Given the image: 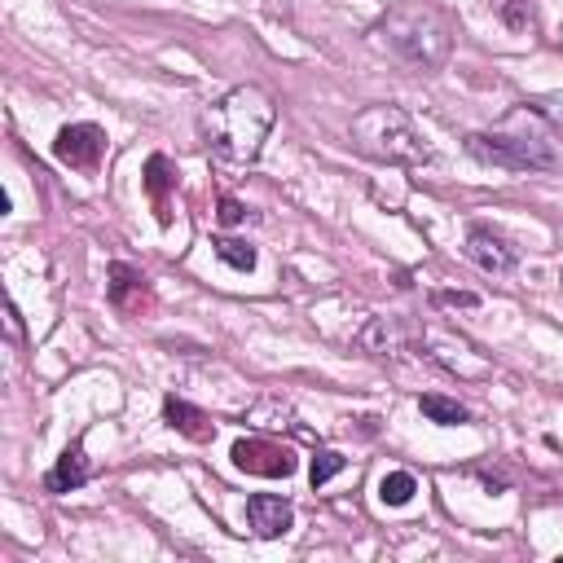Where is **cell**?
Wrapping results in <instances>:
<instances>
[{"label":"cell","instance_id":"cell-1","mask_svg":"<svg viewBox=\"0 0 563 563\" xmlns=\"http://www.w3.org/2000/svg\"><path fill=\"white\" fill-rule=\"evenodd\" d=\"M563 132H554L545 123V114L523 101L515 110H506L488 132H471L466 136V150L479 158V163H493V167H506V172H554L563 167Z\"/></svg>","mask_w":563,"mask_h":563},{"label":"cell","instance_id":"cell-2","mask_svg":"<svg viewBox=\"0 0 563 563\" xmlns=\"http://www.w3.org/2000/svg\"><path fill=\"white\" fill-rule=\"evenodd\" d=\"M273 119H277L273 97H268L264 88H255V84H238V88H229L220 101H211V106L202 110L198 128H202L207 150H211L220 163H229V167H251V163L260 158V150H264V136H268Z\"/></svg>","mask_w":563,"mask_h":563},{"label":"cell","instance_id":"cell-3","mask_svg":"<svg viewBox=\"0 0 563 563\" xmlns=\"http://www.w3.org/2000/svg\"><path fill=\"white\" fill-rule=\"evenodd\" d=\"M374 48L391 53L396 62H405L409 70H440L449 62V48H453V31L449 22L427 4V0H405V4H391L374 31H369Z\"/></svg>","mask_w":563,"mask_h":563},{"label":"cell","instance_id":"cell-4","mask_svg":"<svg viewBox=\"0 0 563 563\" xmlns=\"http://www.w3.org/2000/svg\"><path fill=\"white\" fill-rule=\"evenodd\" d=\"M347 136H352V145L365 158L387 163V167H422V163H431L427 136L418 132V123L409 119V110H400L391 101L356 110L352 123H347Z\"/></svg>","mask_w":563,"mask_h":563},{"label":"cell","instance_id":"cell-5","mask_svg":"<svg viewBox=\"0 0 563 563\" xmlns=\"http://www.w3.org/2000/svg\"><path fill=\"white\" fill-rule=\"evenodd\" d=\"M422 356L427 361H435L440 369H449V374H457V378H488L493 374V365H488V356L484 352H475L462 334H453V330H444V325H427L422 330Z\"/></svg>","mask_w":563,"mask_h":563},{"label":"cell","instance_id":"cell-6","mask_svg":"<svg viewBox=\"0 0 563 563\" xmlns=\"http://www.w3.org/2000/svg\"><path fill=\"white\" fill-rule=\"evenodd\" d=\"M233 466L238 471H246V475H264V479H286V475H295V453L286 449V444H277V440H238L233 444Z\"/></svg>","mask_w":563,"mask_h":563},{"label":"cell","instance_id":"cell-7","mask_svg":"<svg viewBox=\"0 0 563 563\" xmlns=\"http://www.w3.org/2000/svg\"><path fill=\"white\" fill-rule=\"evenodd\" d=\"M53 154L66 163V167H79V172H92L106 154V132L97 123H70L57 132L53 141Z\"/></svg>","mask_w":563,"mask_h":563},{"label":"cell","instance_id":"cell-8","mask_svg":"<svg viewBox=\"0 0 563 563\" xmlns=\"http://www.w3.org/2000/svg\"><path fill=\"white\" fill-rule=\"evenodd\" d=\"M295 523V506L286 497H273V493H255L246 497V528L260 537V541H277L286 537Z\"/></svg>","mask_w":563,"mask_h":563},{"label":"cell","instance_id":"cell-9","mask_svg":"<svg viewBox=\"0 0 563 563\" xmlns=\"http://www.w3.org/2000/svg\"><path fill=\"white\" fill-rule=\"evenodd\" d=\"M466 255H471L484 273H493V277H506V273L515 268V251H510L493 229H471V233H466Z\"/></svg>","mask_w":563,"mask_h":563},{"label":"cell","instance_id":"cell-10","mask_svg":"<svg viewBox=\"0 0 563 563\" xmlns=\"http://www.w3.org/2000/svg\"><path fill=\"white\" fill-rule=\"evenodd\" d=\"M92 475V466H88V453H84V444L75 440V444H66L62 449V457H57V466L48 471V493H70V488H79L84 479Z\"/></svg>","mask_w":563,"mask_h":563},{"label":"cell","instance_id":"cell-11","mask_svg":"<svg viewBox=\"0 0 563 563\" xmlns=\"http://www.w3.org/2000/svg\"><path fill=\"white\" fill-rule=\"evenodd\" d=\"M110 303L123 308V312H141V308L150 303L145 277H141L136 268H128V264H114V268H110Z\"/></svg>","mask_w":563,"mask_h":563},{"label":"cell","instance_id":"cell-12","mask_svg":"<svg viewBox=\"0 0 563 563\" xmlns=\"http://www.w3.org/2000/svg\"><path fill=\"white\" fill-rule=\"evenodd\" d=\"M356 347H365L369 356H396L405 347V339H400V325L391 317H369L356 330Z\"/></svg>","mask_w":563,"mask_h":563},{"label":"cell","instance_id":"cell-13","mask_svg":"<svg viewBox=\"0 0 563 563\" xmlns=\"http://www.w3.org/2000/svg\"><path fill=\"white\" fill-rule=\"evenodd\" d=\"M163 418H167L176 431H185L189 440H211V422H207V413L194 409V405H185V400H176V396H167Z\"/></svg>","mask_w":563,"mask_h":563},{"label":"cell","instance_id":"cell-14","mask_svg":"<svg viewBox=\"0 0 563 563\" xmlns=\"http://www.w3.org/2000/svg\"><path fill=\"white\" fill-rule=\"evenodd\" d=\"M176 185V172H172V163L167 158H150V167H145V189H150V198H154V207H158V220H172V211H167V189Z\"/></svg>","mask_w":563,"mask_h":563},{"label":"cell","instance_id":"cell-15","mask_svg":"<svg viewBox=\"0 0 563 563\" xmlns=\"http://www.w3.org/2000/svg\"><path fill=\"white\" fill-rule=\"evenodd\" d=\"M418 409H422L431 422H440V427H457V422H466V409H462L457 400H449V396H435V391H427V396L418 400Z\"/></svg>","mask_w":563,"mask_h":563},{"label":"cell","instance_id":"cell-16","mask_svg":"<svg viewBox=\"0 0 563 563\" xmlns=\"http://www.w3.org/2000/svg\"><path fill=\"white\" fill-rule=\"evenodd\" d=\"M413 493H418V479H413L409 471H387V475L378 479V497H383V506H405Z\"/></svg>","mask_w":563,"mask_h":563},{"label":"cell","instance_id":"cell-17","mask_svg":"<svg viewBox=\"0 0 563 563\" xmlns=\"http://www.w3.org/2000/svg\"><path fill=\"white\" fill-rule=\"evenodd\" d=\"M216 255H220L229 268H238V273H251V268H255V251H251L246 242H238V238H220V242H216Z\"/></svg>","mask_w":563,"mask_h":563},{"label":"cell","instance_id":"cell-18","mask_svg":"<svg viewBox=\"0 0 563 563\" xmlns=\"http://www.w3.org/2000/svg\"><path fill=\"white\" fill-rule=\"evenodd\" d=\"M343 466H347V457H343L339 449H321V453L312 457V466H308V479H312V488H321L325 479H334Z\"/></svg>","mask_w":563,"mask_h":563},{"label":"cell","instance_id":"cell-19","mask_svg":"<svg viewBox=\"0 0 563 563\" xmlns=\"http://www.w3.org/2000/svg\"><path fill=\"white\" fill-rule=\"evenodd\" d=\"M532 106L545 114V123L554 128V132H563V88H554V92H541V97H532Z\"/></svg>","mask_w":563,"mask_h":563},{"label":"cell","instance_id":"cell-20","mask_svg":"<svg viewBox=\"0 0 563 563\" xmlns=\"http://www.w3.org/2000/svg\"><path fill=\"white\" fill-rule=\"evenodd\" d=\"M246 220V207L238 198H220V224H242Z\"/></svg>","mask_w":563,"mask_h":563},{"label":"cell","instance_id":"cell-21","mask_svg":"<svg viewBox=\"0 0 563 563\" xmlns=\"http://www.w3.org/2000/svg\"><path fill=\"white\" fill-rule=\"evenodd\" d=\"M440 303H449V308H479V295H471V290H444Z\"/></svg>","mask_w":563,"mask_h":563},{"label":"cell","instance_id":"cell-22","mask_svg":"<svg viewBox=\"0 0 563 563\" xmlns=\"http://www.w3.org/2000/svg\"><path fill=\"white\" fill-rule=\"evenodd\" d=\"M4 317H9V334H13V339H22V321H18V308H13V303L4 308Z\"/></svg>","mask_w":563,"mask_h":563},{"label":"cell","instance_id":"cell-23","mask_svg":"<svg viewBox=\"0 0 563 563\" xmlns=\"http://www.w3.org/2000/svg\"><path fill=\"white\" fill-rule=\"evenodd\" d=\"M559 282H563V273H559Z\"/></svg>","mask_w":563,"mask_h":563},{"label":"cell","instance_id":"cell-24","mask_svg":"<svg viewBox=\"0 0 563 563\" xmlns=\"http://www.w3.org/2000/svg\"><path fill=\"white\" fill-rule=\"evenodd\" d=\"M559 40H563V35H559Z\"/></svg>","mask_w":563,"mask_h":563}]
</instances>
